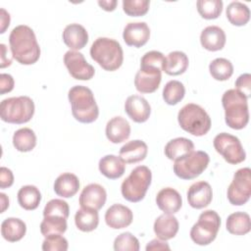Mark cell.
Masks as SVG:
<instances>
[{
    "instance_id": "6da1fadb",
    "label": "cell",
    "mask_w": 251,
    "mask_h": 251,
    "mask_svg": "<svg viewBox=\"0 0 251 251\" xmlns=\"http://www.w3.org/2000/svg\"><path fill=\"white\" fill-rule=\"evenodd\" d=\"M9 44L13 58L22 65H32L40 57L36 36L28 25H20L14 27L9 35Z\"/></svg>"
},
{
    "instance_id": "7a4b0ae2",
    "label": "cell",
    "mask_w": 251,
    "mask_h": 251,
    "mask_svg": "<svg viewBox=\"0 0 251 251\" xmlns=\"http://www.w3.org/2000/svg\"><path fill=\"white\" fill-rule=\"evenodd\" d=\"M69 101L74 118L82 124H90L97 120L99 109L93 92L83 85H75L69 90Z\"/></svg>"
},
{
    "instance_id": "3957f363",
    "label": "cell",
    "mask_w": 251,
    "mask_h": 251,
    "mask_svg": "<svg viewBox=\"0 0 251 251\" xmlns=\"http://www.w3.org/2000/svg\"><path fill=\"white\" fill-rule=\"evenodd\" d=\"M226 124L232 129H242L249 122L247 98L236 89L226 90L222 97Z\"/></svg>"
},
{
    "instance_id": "277c9868",
    "label": "cell",
    "mask_w": 251,
    "mask_h": 251,
    "mask_svg": "<svg viewBox=\"0 0 251 251\" xmlns=\"http://www.w3.org/2000/svg\"><path fill=\"white\" fill-rule=\"evenodd\" d=\"M91 58L105 71L118 70L124 61L121 44L112 38L98 37L90 47Z\"/></svg>"
},
{
    "instance_id": "5b68a950",
    "label": "cell",
    "mask_w": 251,
    "mask_h": 251,
    "mask_svg": "<svg viewBox=\"0 0 251 251\" xmlns=\"http://www.w3.org/2000/svg\"><path fill=\"white\" fill-rule=\"evenodd\" d=\"M177 121L183 130L195 136L205 135L211 128V119L208 113L194 103H188L179 110Z\"/></svg>"
},
{
    "instance_id": "8992f818",
    "label": "cell",
    "mask_w": 251,
    "mask_h": 251,
    "mask_svg": "<svg viewBox=\"0 0 251 251\" xmlns=\"http://www.w3.org/2000/svg\"><path fill=\"white\" fill-rule=\"evenodd\" d=\"M34 114V103L28 96L10 97L0 104V117L5 123L21 125L31 120Z\"/></svg>"
},
{
    "instance_id": "52a82bcc",
    "label": "cell",
    "mask_w": 251,
    "mask_h": 251,
    "mask_svg": "<svg viewBox=\"0 0 251 251\" xmlns=\"http://www.w3.org/2000/svg\"><path fill=\"white\" fill-rule=\"evenodd\" d=\"M151 180L152 173L148 167L138 166L134 168L121 185L123 197L132 203L141 201L145 197Z\"/></svg>"
},
{
    "instance_id": "ba28073f",
    "label": "cell",
    "mask_w": 251,
    "mask_h": 251,
    "mask_svg": "<svg viewBox=\"0 0 251 251\" xmlns=\"http://www.w3.org/2000/svg\"><path fill=\"white\" fill-rule=\"evenodd\" d=\"M220 226L221 218L218 213L214 210L204 211L191 227L190 237L198 245H208L216 239Z\"/></svg>"
},
{
    "instance_id": "9c48e42d",
    "label": "cell",
    "mask_w": 251,
    "mask_h": 251,
    "mask_svg": "<svg viewBox=\"0 0 251 251\" xmlns=\"http://www.w3.org/2000/svg\"><path fill=\"white\" fill-rule=\"evenodd\" d=\"M209 155L201 150L192 151L183 158L175 161L174 173L181 179H193L199 176L208 167Z\"/></svg>"
},
{
    "instance_id": "30bf717a",
    "label": "cell",
    "mask_w": 251,
    "mask_h": 251,
    "mask_svg": "<svg viewBox=\"0 0 251 251\" xmlns=\"http://www.w3.org/2000/svg\"><path fill=\"white\" fill-rule=\"evenodd\" d=\"M213 144L216 151L228 164L236 165L246 159V153L240 140L232 134L221 132L215 136Z\"/></svg>"
},
{
    "instance_id": "8fae6325",
    "label": "cell",
    "mask_w": 251,
    "mask_h": 251,
    "mask_svg": "<svg viewBox=\"0 0 251 251\" xmlns=\"http://www.w3.org/2000/svg\"><path fill=\"white\" fill-rule=\"evenodd\" d=\"M251 196V170L242 168L235 172L227 188V199L231 205H244Z\"/></svg>"
},
{
    "instance_id": "7c38bea8",
    "label": "cell",
    "mask_w": 251,
    "mask_h": 251,
    "mask_svg": "<svg viewBox=\"0 0 251 251\" xmlns=\"http://www.w3.org/2000/svg\"><path fill=\"white\" fill-rule=\"evenodd\" d=\"M64 63L70 75L79 80H89L94 76L95 70L88 64L80 52L70 50L64 56Z\"/></svg>"
},
{
    "instance_id": "4fadbf2b",
    "label": "cell",
    "mask_w": 251,
    "mask_h": 251,
    "mask_svg": "<svg viewBox=\"0 0 251 251\" xmlns=\"http://www.w3.org/2000/svg\"><path fill=\"white\" fill-rule=\"evenodd\" d=\"M162 80V70L153 67L140 66L139 71L135 75L134 85L140 93L155 92Z\"/></svg>"
},
{
    "instance_id": "5bb4252c",
    "label": "cell",
    "mask_w": 251,
    "mask_h": 251,
    "mask_svg": "<svg viewBox=\"0 0 251 251\" xmlns=\"http://www.w3.org/2000/svg\"><path fill=\"white\" fill-rule=\"evenodd\" d=\"M106 199L105 188L98 183H90L82 189L78 202L81 208L98 211L105 205Z\"/></svg>"
},
{
    "instance_id": "9a60e30c",
    "label": "cell",
    "mask_w": 251,
    "mask_h": 251,
    "mask_svg": "<svg viewBox=\"0 0 251 251\" xmlns=\"http://www.w3.org/2000/svg\"><path fill=\"white\" fill-rule=\"evenodd\" d=\"M150 37V28L144 22L128 23L123 32V38L126 45L139 48L147 43Z\"/></svg>"
},
{
    "instance_id": "2e32d148",
    "label": "cell",
    "mask_w": 251,
    "mask_h": 251,
    "mask_svg": "<svg viewBox=\"0 0 251 251\" xmlns=\"http://www.w3.org/2000/svg\"><path fill=\"white\" fill-rule=\"evenodd\" d=\"M125 111L135 123L146 122L151 114V107L148 101L140 95H130L125 102Z\"/></svg>"
},
{
    "instance_id": "e0dca14e",
    "label": "cell",
    "mask_w": 251,
    "mask_h": 251,
    "mask_svg": "<svg viewBox=\"0 0 251 251\" xmlns=\"http://www.w3.org/2000/svg\"><path fill=\"white\" fill-rule=\"evenodd\" d=\"M213 199L211 185L207 181H197L190 185L187 191L188 204L194 209H203L210 205Z\"/></svg>"
},
{
    "instance_id": "ac0fdd59",
    "label": "cell",
    "mask_w": 251,
    "mask_h": 251,
    "mask_svg": "<svg viewBox=\"0 0 251 251\" xmlns=\"http://www.w3.org/2000/svg\"><path fill=\"white\" fill-rule=\"evenodd\" d=\"M133 219L131 210L122 204H114L105 213V222L108 226L114 229H121L128 226Z\"/></svg>"
},
{
    "instance_id": "d6986e66",
    "label": "cell",
    "mask_w": 251,
    "mask_h": 251,
    "mask_svg": "<svg viewBox=\"0 0 251 251\" xmlns=\"http://www.w3.org/2000/svg\"><path fill=\"white\" fill-rule=\"evenodd\" d=\"M63 41L72 50L82 49L88 42V33L79 24L68 25L63 31Z\"/></svg>"
},
{
    "instance_id": "ffe728a7",
    "label": "cell",
    "mask_w": 251,
    "mask_h": 251,
    "mask_svg": "<svg viewBox=\"0 0 251 251\" xmlns=\"http://www.w3.org/2000/svg\"><path fill=\"white\" fill-rule=\"evenodd\" d=\"M105 132L109 141L118 144L126 141L129 137L130 126L125 118L117 116L108 121Z\"/></svg>"
},
{
    "instance_id": "44dd1931",
    "label": "cell",
    "mask_w": 251,
    "mask_h": 251,
    "mask_svg": "<svg viewBox=\"0 0 251 251\" xmlns=\"http://www.w3.org/2000/svg\"><path fill=\"white\" fill-rule=\"evenodd\" d=\"M156 203L160 210L166 214H175L182 206V199L178 191L172 187L161 189L156 196Z\"/></svg>"
},
{
    "instance_id": "7402d4cb",
    "label": "cell",
    "mask_w": 251,
    "mask_h": 251,
    "mask_svg": "<svg viewBox=\"0 0 251 251\" xmlns=\"http://www.w3.org/2000/svg\"><path fill=\"white\" fill-rule=\"evenodd\" d=\"M177 219L173 214H166L159 216L153 226V229L157 237L161 240H169L174 238L178 231Z\"/></svg>"
},
{
    "instance_id": "603a6c76",
    "label": "cell",
    "mask_w": 251,
    "mask_h": 251,
    "mask_svg": "<svg viewBox=\"0 0 251 251\" xmlns=\"http://www.w3.org/2000/svg\"><path fill=\"white\" fill-rule=\"evenodd\" d=\"M226 36L223 28L217 25L205 27L200 34L201 45L208 51L222 50L226 44Z\"/></svg>"
},
{
    "instance_id": "cb8c5ba5",
    "label": "cell",
    "mask_w": 251,
    "mask_h": 251,
    "mask_svg": "<svg viewBox=\"0 0 251 251\" xmlns=\"http://www.w3.org/2000/svg\"><path fill=\"white\" fill-rule=\"evenodd\" d=\"M148 153L147 144L142 140H131L122 146L120 157L126 164H134L143 161Z\"/></svg>"
},
{
    "instance_id": "d4e9b609",
    "label": "cell",
    "mask_w": 251,
    "mask_h": 251,
    "mask_svg": "<svg viewBox=\"0 0 251 251\" xmlns=\"http://www.w3.org/2000/svg\"><path fill=\"white\" fill-rule=\"evenodd\" d=\"M79 189L78 177L71 173L60 175L54 182V191L58 196L71 198L77 193Z\"/></svg>"
},
{
    "instance_id": "484cf974",
    "label": "cell",
    "mask_w": 251,
    "mask_h": 251,
    "mask_svg": "<svg viewBox=\"0 0 251 251\" xmlns=\"http://www.w3.org/2000/svg\"><path fill=\"white\" fill-rule=\"evenodd\" d=\"M98 167L100 173L107 178L116 179L124 175L126 163L121 159V157L115 155H106L100 159Z\"/></svg>"
},
{
    "instance_id": "4316f807",
    "label": "cell",
    "mask_w": 251,
    "mask_h": 251,
    "mask_svg": "<svg viewBox=\"0 0 251 251\" xmlns=\"http://www.w3.org/2000/svg\"><path fill=\"white\" fill-rule=\"evenodd\" d=\"M194 151L193 142L185 137H176L170 140L165 146V155L168 159L176 161Z\"/></svg>"
},
{
    "instance_id": "83f0119b",
    "label": "cell",
    "mask_w": 251,
    "mask_h": 251,
    "mask_svg": "<svg viewBox=\"0 0 251 251\" xmlns=\"http://www.w3.org/2000/svg\"><path fill=\"white\" fill-rule=\"evenodd\" d=\"M26 232V226L24 221L18 218H7L1 224V234L9 242L21 240Z\"/></svg>"
},
{
    "instance_id": "f1b7e54d",
    "label": "cell",
    "mask_w": 251,
    "mask_h": 251,
    "mask_svg": "<svg viewBox=\"0 0 251 251\" xmlns=\"http://www.w3.org/2000/svg\"><path fill=\"white\" fill-rule=\"evenodd\" d=\"M188 64V57L184 52L173 51L166 57L163 72L169 75H179L187 70Z\"/></svg>"
},
{
    "instance_id": "f546056e",
    "label": "cell",
    "mask_w": 251,
    "mask_h": 251,
    "mask_svg": "<svg viewBox=\"0 0 251 251\" xmlns=\"http://www.w3.org/2000/svg\"><path fill=\"white\" fill-rule=\"evenodd\" d=\"M226 229L234 235H244L251 229L250 216L245 212H235L226 219Z\"/></svg>"
},
{
    "instance_id": "4dcf8cb0",
    "label": "cell",
    "mask_w": 251,
    "mask_h": 251,
    "mask_svg": "<svg viewBox=\"0 0 251 251\" xmlns=\"http://www.w3.org/2000/svg\"><path fill=\"white\" fill-rule=\"evenodd\" d=\"M41 201V193L34 185H25L18 191V202L20 206L27 211L35 210Z\"/></svg>"
},
{
    "instance_id": "1f68e13d",
    "label": "cell",
    "mask_w": 251,
    "mask_h": 251,
    "mask_svg": "<svg viewBox=\"0 0 251 251\" xmlns=\"http://www.w3.org/2000/svg\"><path fill=\"white\" fill-rule=\"evenodd\" d=\"M226 15L231 25L242 26L249 22L250 10L245 4L239 1H233L228 4L226 10Z\"/></svg>"
},
{
    "instance_id": "d6a6232c",
    "label": "cell",
    "mask_w": 251,
    "mask_h": 251,
    "mask_svg": "<svg viewBox=\"0 0 251 251\" xmlns=\"http://www.w3.org/2000/svg\"><path fill=\"white\" fill-rule=\"evenodd\" d=\"M75 223L79 230L83 232L92 231L99 224L98 212L96 210L80 208L75 215Z\"/></svg>"
},
{
    "instance_id": "836d02e7",
    "label": "cell",
    "mask_w": 251,
    "mask_h": 251,
    "mask_svg": "<svg viewBox=\"0 0 251 251\" xmlns=\"http://www.w3.org/2000/svg\"><path fill=\"white\" fill-rule=\"evenodd\" d=\"M13 145L20 152H29L36 145V135L31 128L23 127L15 131Z\"/></svg>"
},
{
    "instance_id": "e575fe53",
    "label": "cell",
    "mask_w": 251,
    "mask_h": 251,
    "mask_svg": "<svg viewBox=\"0 0 251 251\" xmlns=\"http://www.w3.org/2000/svg\"><path fill=\"white\" fill-rule=\"evenodd\" d=\"M67 227V219L58 216H47L40 224V232L44 237L51 234H63Z\"/></svg>"
},
{
    "instance_id": "d590c367",
    "label": "cell",
    "mask_w": 251,
    "mask_h": 251,
    "mask_svg": "<svg viewBox=\"0 0 251 251\" xmlns=\"http://www.w3.org/2000/svg\"><path fill=\"white\" fill-rule=\"evenodd\" d=\"M209 71L213 78L220 81L227 80L233 74L231 62L226 58H217L209 65Z\"/></svg>"
},
{
    "instance_id": "8d00e7d4",
    "label": "cell",
    "mask_w": 251,
    "mask_h": 251,
    "mask_svg": "<svg viewBox=\"0 0 251 251\" xmlns=\"http://www.w3.org/2000/svg\"><path fill=\"white\" fill-rule=\"evenodd\" d=\"M185 95L184 85L178 80H170L163 89V99L168 105H176Z\"/></svg>"
},
{
    "instance_id": "74e56055",
    "label": "cell",
    "mask_w": 251,
    "mask_h": 251,
    "mask_svg": "<svg viewBox=\"0 0 251 251\" xmlns=\"http://www.w3.org/2000/svg\"><path fill=\"white\" fill-rule=\"evenodd\" d=\"M196 6L200 16L206 20L217 19L223 12L222 0H198Z\"/></svg>"
},
{
    "instance_id": "f35d334b",
    "label": "cell",
    "mask_w": 251,
    "mask_h": 251,
    "mask_svg": "<svg viewBox=\"0 0 251 251\" xmlns=\"http://www.w3.org/2000/svg\"><path fill=\"white\" fill-rule=\"evenodd\" d=\"M114 249L116 251H138L139 241L130 232H123L114 240Z\"/></svg>"
},
{
    "instance_id": "ab89813d",
    "label": "cell",
    "mask_w": 251,
    "mask_h": 251,
    "mask_svg": "<svg viewBox=\"0 0 251 251\" xmlns=\"http://www.w3.org/2000/svg\"><path fill=\"white\" fill-rule=\"evenodd\" d=\"M70 215V207L68 203L62 199H52L44 207L43 217L58 216L68 219Z\"/></svg>"
},
{
    "instance_id": "60d3db41",
    "label": "cell",
    "mask_w": 251,
    "mask_h": 251,
    "mask_svg": "<svg viewBox=\"0 0 251 251\" xmlns=\"http://www.w3.org/2000/svg\"><path fill=\"white\" fill-rule=\"evenodd\" d=\"M148 0H124L123 10L129 17L144 16L149 10Z\"/></svg>"
},
{
    "instance_id": "b9f144b4",
    "label": "cell",
    "mask_w": 251,
    "mask_h": 251,
    "mask_svg": "<svg viewBox=\"0 0 251 251\" xmlns=\"http://www.w3.org/2000/svg\"><path fill=\"white\" fill-rule=\"evenodd\" d=\"M68 247V240L62 234L48 235L42 242V250L44 251H66Z\"/></svg>"
},
{
    "instance_id": "7bdbcfd3",
    "label": "cell",
    "mask_w": 251,
    "mask_h": 251,
    "mask_svg": "<svg viewBox=\"0 0 251 251\" xmlns=\"http://www.w3.org/2000/svg\"><path fill=\"white\" fill-rule=\"evenodd\" d=\"M165 56L163 53L159 51H149L143 55L140 60V66L145 67H153L158 68L163 71V67L165 64Z\"/></svg>"
},
{
    "instance_id": "ee69618b",
    "label": "cell",
    "mask_w": 251,
    "mask_h": 251,
    "mask_svg": "<svg viewBox=\"0 0 251 251\" xmlns=\"http://www.w3.org/2000/svg\"><path fill=\"white\" fill-rule=\"evenodd\" d=\"M235 89L242 93L247 99L251 95V75L250 74L240 75L235 81Z\"/></svg>"
},
{
    "instance_id": "f6af8a7d",
    "label": "cell",
    "mask_w": 251,
    "mask_h": 251,
    "mask_svg": "<svg viewBox=\"0 0 251 251\" xmlns=\"http://www.w3.org/2000/svg\"><path fill=\"white\" fill-rule=\"evenodd\" d=\"M14 183V175L12 171L6 167H1L0 169V187L2 189L12 186Z\"/></svg>"
},
{
    "instance_id": "bcb514c9",
    "label": "cell",
    "mask_w": 251,
    "mask_h": 251,
    "mask_svg": "<svg viewBox=\"0 0 251 251\" xmlns=\"http://www.w3.org/2000/svg\"><path fill=\"white\" fill-rule=\"evenodd\" d=\"M14 78L9 74H1L0 75V93L5 94L10 92L14 88Z\"/></svg>"
},
{
    "instance_id": "7dc6e473",
    "label": "cell",
    "mask_w": 251,
    "mask_h": 251,
    "mask_svg": "<svg viewBox=\"0 0 251 251\" xmlns=\"http://www.w3.org/2000/svg\"><path fill=\"white\" fill-rule=\"evenodd\" d=\"M146 251H151V250H170L169 244L165 240L161 239H153L148 244L146 245Z\"/></svg>"
},
{
    "instance_id": "c3c4849f",
    "label": "cell",
    "mask_w": 251,
    "mask_h": 251,
    "mask_svg": "<svg viewBox=\"0 0 251 251\" xmlns=\"http://www.w3.org/2000/svg\"><path fill=\"white\" fill-rule=\"evenodd\" d=\"M0 13H1V30H0V33H4L5 32V30H6V28L9 26V25H10V15H9V13L5 10V9H3V8H1V10H0Z\"/></svg>"
},
{
    "instance_id": "681fc988",
    "label": "cell",
    "mask_w": 251,
    "mask_h": 251,
    "mask_svg": "<svg viewBox=\"0 0 251 251\" xmlns=\"http://www.w3.org/2000/svg\"><path fill=\"white\" fill-rule=\"evenodd\" d=\"M118 4L117 0H102L98 1V5L107 12H112L116 9V6Z\"/></svg>"
},
{
    "instance_id": "f907efd6",
    "label": "cell",
    "mask_w": 251,
    "mask_h": 251,
    "mask_svg": "<svg viewBox=\"0 0 251 251\" xmlns=\"http://www.w3.org/2000/svg\"><path fill=\"white\" fill-rule=\"evenodd\" d=\"M0 47H1V64H0V68L3 69V68H6V67H9L12 64V58H7L6 57L7 48H6L5 44L1 43Z\"/></svg>"
},
{
    "instance_id": "816d5d0a",
    "label": "cell",
    "mask_w": 251,
    "mask_h": 251,
    "mask_svg": "<svg viewBox=\"0 0 251 251\" xmlns=\"http://www.w3.org/2000/svg\"><path fill=\"white\" fill-rule=\"evenodd\" d=\"M0 199H1V213H4L5 210L9 207V198L7 195L3 192L0 193Z\"/></svg>"
}]
</instances>
